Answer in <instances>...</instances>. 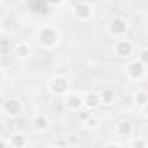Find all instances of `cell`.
<instances>
[{
	"label": "cell",
	"mask_w": 148,
	"mask_h": 148,
	"mask_svg": "<svg viewBox=\"0 0 148 148\" xmlns=\"http://www.w3.org/2000/svg\"><path fill=\"white\" fill-rule=\"evenodd\" d=\"M59 40H61V35H59V30L51 26V25H44L37 30V42L40 47L44 49H54L59 45Z\"/></svg>",
	"instance_id": "1"
},
{
	"label": "cell",
	"mask_w": 148,
	"mask_h": 148,
	"mask_svg": "<svg viewBox=\"0 0 148 148\" xmlns=\"http://www.w3.org/2000/svg\"><path fill=\"white\" fill-rule=\"evenodd\" d=\"M94 4L92 2H73L71 4V14L77 21H89L94 16Z\"/></svg>",
	"instance_id": "2"
},
{
	"label": "cell",
	"mask_w": 148,
	"mask_h": 148,
	"mask_svg": "<svg viewBox=\"0 0 148 148\" xmlns=\"http://www.w3.org/2000/svg\"><path fill=\"white\" fill-rule=\"evenodd\" d=\"M106 30L112 37H117V38H124V35L129 32V23L127 19H124L122 16H113L108 25H106Z\"/></svg>",
	"instance_id": "3"
},
{
	"label": "cell",
	"mask_w": 148,
	"mask_h": 148,
	"mask_svg": "<svg viewBox=\"0 0 148 148\" xmlns=\"http://www.w3.org/2000/svg\"><path fill=\"white\" fill-rule=\"evenodd\" d=\"M70 86L71 84L64 75H56L49 82V91H51L52 96H63L64 98V96L70 94Z\"/></svg>",
	"instance_id": "4"
},
{
	"label": "cell",
	"mask_w": 148,
	"mask_h": 148,
	"mask_svg": "<svg viewBox=\"0 0 148 148\" xmlns=\"http://www.w3.org/2000/svg\"><path fill=\"white\" fill-rule=\"evenodd\" d=\"M146 70H148V68H146L139 59H134V61H131V63L125 66V75H127L129 80L139 82V80H143V79L146 77Z\"/></svg>",
	"instance_id": "5"
},
{
	"label": "cell",
	"mask_w": 148,
	"mask_h": 148,
	"mask_svg": "<svg viewBox=\"0 0 148 148\" xmlns=\"http://www.w3.org/2000/svg\"><path fill=\"white\" fill-rule=\"evenodd\" d=\"M136 47H134V42L129 40V38H119L115 44H113V54L120 59H127L134 54Z\"/></svg>",
	"instance_id": "6"
},
{
	"label": "cell",
	"mask_w": 148,
	"mask_h": 148,
	"mask_svg": "<svg viewBox=\"0 0 148 148\" xmlns=\"http://www.w3.org/2000/svg\"><path fill=\"white\" fill-rule=\"evenodd\" d=\"M2 113L5 117H19L23 113V101L19 98H5L2 103Z\"/></svg>",
	"instance_id": "7"
},
{
	"label": "cell",
	"mask_w": 148,
	"mask_h": 148,
	"mask_svg": "<svg viewBox=\"0 0 148 148\" xmlns=\"http://www.w3.org/2000/svg\"><path fill=\"white\" fill-rule=\"evenodd\" d=\"M32 127L35 132H45L51 127V119L45 113H35L32 117Z\"/></svg>",
	"instance_id": "8"
},
{
	"label": "cell",
	"mask_w": 148,
	"mask_h": 148,
	"mask_svg": "<svg viewBox=\"0 0 148 148\" xmlns=\"http://www.w3.org/2000/svg\"><path fill=\"white\" fill-rule=\"evenodd\" d=\"M64 106L71 112H80L84 108V96L77 92H70L68 96H64Z\"/></svg>",
	"instance_id": "9"
},
{
	"label": "cell",
	"mask_w": 148,
	"mask_h": 148,
	"mask_svg": "<svg viewBox=\"0 0 148 148\" xmlns=\"http://www.w3.org/2000/svg\"><path fill=\"white\" fill-rule=\"evenodd\" d=\"M115 134L122 139H131L132 134H134V125L131 120H120L117 125H115Z\"/></svg>",
	"instance_id": "10"
},
{
	"label": "cell",
	"mask_w": 148,
	"mask_h": 148,
	"mask_svg": "<svg viewBox=\"0 0 148 148\" xmlns=\"http://www.w3.org/2000/svg\"><path fill=\"white\" fill-rule=\"evenodd\" d=\"M103 103H101V94L99 92H94V91H89L84 94V108L86 110H96L99 108Z\"/></svg>",
	"instance_id": "11"
},
{
	"label": "cell",
	"mask_w": 148,
	"mask_h": 148,
	"mask_svg": "<svg viewBox=\"0 0 148 148\" xmlns=\"http://www.w3.org/2000/svg\"><path fill=\"white\" fill-rule=\"evenodd\" d=\"M12 52L18 59H26L32 56V45L28 42H18V44H14Z\"/></svg>",
	"instance_id": "12"
},
{
	"label": "cell",
	"mask_w": 148,
	"mask_h": 148,
	"mask_svg": "<svg viewBox=\"0 0 148 148\" xmlns=\"http://www.w3.org/2000/svg\"><path fill=\"white\" fill-rule=\"evenodd\" d=\"M7 141H9L11 148H26V145H28V139H26V136H25L23 132H19V131L12 132V134L7 138Z\"/></svg>",
	"instance_id": "13"
},
{
	"label": "cell",
	"mask_w": 148,
	"mask_h": 148,
	"mask_svg": "<svg viewBox=\"0 0 148 148\" xmlns=\"http://www.w3.org/2000/svg\"><path fill=\"white\" fill-rule=\"evenodd\" d=\"M132 101H134L136 106L145 108L148 105V89H138L134 92V96H132Z\"/></svg>",
	"instance_id": "14"
},
{
	"label": "cell",
	"mask_w": 148,
	"mask_h": 148,
	"mask_svg": "<svg viewBox=\"0 0 148 148\" xmlns=\"http://www.w3.org/2000/svg\"><path fill=\"white\" fill-rule=\"evenodd\" d=\"M101 103L103 105H113V101H115V98H117V94H115V91L113 89H103L101 92Z\"/></svg>",
	"instance_id": "15"
},
{
	"label": "cell",
	"mask_w": 148,
	"mask_h": 148,
	"mask_svg": "<svg viewBox=\"0 0 148 148\" xmlns=\"http://www.w3.org/2000/svg\"><path fill=\"white\" fill-rule=\"evenodd\" d=\"M131 148H148V141L145 138H134L131 139Z\"/></svg>",
	"instance_id": "16"
},
{
	"label": "cell",
	"mask_w": 148,
	"mask_h": 148,
	"mask_svg": "<svg viewBox=\"0 0 148 148\" xmlns=\"http://www.w3.org/2000/svg\"><path fill=\"white\" fill-rule=\"evenodd\" d=\"M138 59L148 68V47H143V49H139V52H138Z\"/></svg>",
	"instance_id": "17"
},
{
	"label": "cell",
	"mask_w": 148,
	"mask_h": 148,
	"mask_svg": "<svg viewBox=\"0 0 148 148\" xmlns=\"http://www.w3.org/2000/svg\"><path fill=\"white\" fill-rule=\"evenodd\" d=\"M91 117H92L91 110H86V108H82V110L79 112V120H80V122H84V124H86V122H87Z\"/></svg>",
	"instance_id": "18"
},
{
	"label": "cell",
	"mask_w": 148,
	"mask_h": 148,
	"mask_svg": "<svg viewBox=\"0 0 148 148\" xmlns=\"http://www.w3.org/2000/svg\"><path fill=\"white\" fill-rule=\"evenodd\" d=\"M84 125H86L87 129H98V127H99V119L92 115V117H91V119H89V120L84 124Z\"/></svg>",
	"instance_id": "19"
},
{
	"label": "cell",
	"mask_w": 148,
	"mask_h": 148,
	"mask_svg": "<svg viewBox=\"0 0 148 148\" xmlns=\"http://www.w3.org/2000/svg\"><path fill=\"white\" fill-rule=\"evenodd\" d=\"M105 148H120V145H119L117 141H110V143L105 145Z\"/></svg>",
	"instance_id": "20"
},
{
	"label": "cell",
	"mask_w": 148,
	"mask_h": 148,
	"mask_svg": "<svg viewBox=\"0 0 148 148\" xmlns=\"http://www.w3.org/2000/svg\"><path fill=\"white\" fill-rule=\"evenodd\" d=\"M64 5V2H49V7H61Z\"/></svg>",
	"instance_id": "21"
},
{
	"label": "cell",
	"mask_w": 148,
	"mask_h": 148,
	"mask_svg": "<svg viewBox=\"0 0 148 148\" xmlns=\"http://www.w3.org/2000/svg\"><path fill=\"white\" fill-rule=\"evenodd\" d=\"M141 113H143V117H145V119H148V105H146L145 108H141Z\"/></svg>",
	"instance_id": "22"
},
{
	"label": "cell",
	"mask_w": 148,
	"mask_h": 148,
	"mask_svg": "<svg viewBox=\"0 0 148 148\" xmlns=\"http://www.w3.org/2000/svg\"><path fill=\"white\" fill-rule=\"evenodd\" d=\"M59 148H70V146H59Z\"/></svg>",
	"instance_id": "23"
}]
</instances>
